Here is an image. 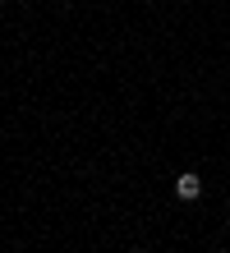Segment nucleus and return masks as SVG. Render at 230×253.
Segmentation results:
<instances>
[{
  "label": "nucleus",
  "instance_id": "obj_1",
  "mask_svg": "<svg viewBox=\"0 0 230 253\" xmlns=\"http://www.w3.org/2000/svg\"><path fill=\"white\" fill-rule=\"evenodd\" d=\"M175 193H180V198H184V203H193V198H198V193H203V180H198V175H193V170H184V175H180V180H175Z\"/></svg>",
  "mask_w": 230,
  "mask_h": 253
},
{
  "label": "nucleus",
  "instance_id": "obj_2",
  "mask_svg": "<svg viewBox=\"0 0 230 253\" xmlns=\"http://www.w3.org/2000/svg\"><path fill=\"white\" fill-rule=\"evenodd\" d=\"M0 5H5V0H0Z\"/></svg>",
  "mask_w": 230,
  "mask_h": 253
}]
</instances>
